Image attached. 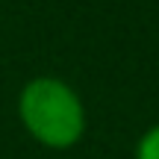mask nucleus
<instances>
[{"label": "nucleus", "mask_w": 159, "mask_h": 159, "mask_svg": "<svg viewBox=\"0 0 159 159\" xmlns=\"http://www.w3.org/2000/svg\"><path fill=\"white\" fill-rule=\"evenodd\" d=\"M18 115L30 136L47 148H71L85 130L83 100L65 80L56 77L30 80L18 97Z\"/></svg>", "instance_id": "1"}, {"label": "nucleus", "mask_w": 159, "mask_h": 159, "mask_svg": "<svg viewBox=\"0 0 159 159\" xmlns=\"http://www.w3.org/2000/svg\"><path fill=\"white\" fill-rule=\"evenodd\" d=\"M136 159H159V124L150 127V130L139 139Z\"/></svg>", "instance_id": "2"}]
</instances>
